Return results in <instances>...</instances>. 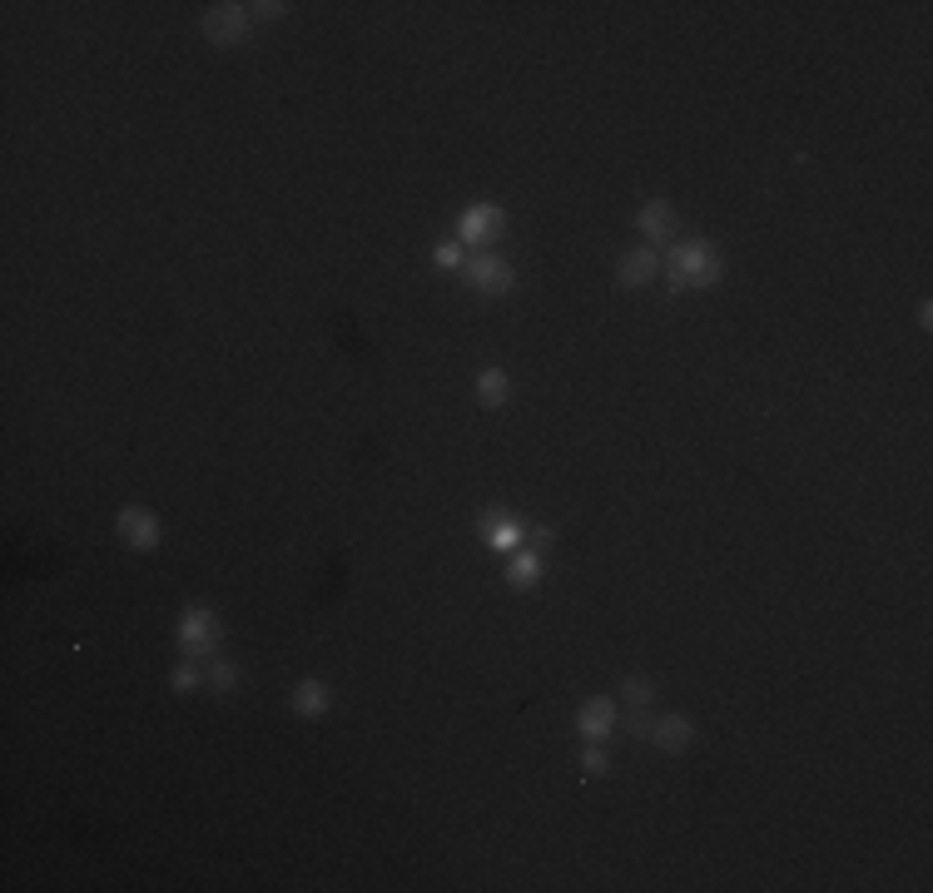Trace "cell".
<instances>
[{
	"label": "cell",
	"instance_id": "cell-1",
	"mask_svg": "<svg viewBox=\"0 0 933 893\" xmlns=\"http://www.w3.org/2000/svg\"><path fill=\"white\" fill-rule=\"evenodd\" d=\"M670 278V288L675 293H690V288H715L720 283V273H725V263H720V254H715V244H700V239H690V244H680V249H670V258L661 263Z\"/></svg>",
	"mask_w": 933,
	"mask_h": 893
},
{
	"label": "cell",
	"instance_id": "cell-2",
	"mask_svg": "<svg viewBox=\"0 0 933 893\" xmlns=\"http://www.w3.org/2000/svg\"><path fill=\"white\" fill-rule=\"evenodd\" d=\"M219 640H224V621L214 611L194 606V611L179 616V645H184V655H209Z\"/></svg>",
	"mask_w": 933,
	"mask_h": 893
},
{
	"label": "cell",
	"instance_id": "cell-3",
	"mask_svg": "<svg viewBox=\"0 0 933 893\" xmlns=\"http://www.w3.org/2000/svg\"><path fill=\"white\" fill-rule=\"evenodd\" d=\"M249 35V5H209L204 10V40L209 45H239Z\"/></svg>",
	"mask_w": 933,
	"mask_h": 893
},
{
	"label": "cell",
	"instance_id": "cell-4",
	"mask_svg": "<svg viewBox=\"0 0 933 893\" xmlns=\"http://www.w3.org/2000/svg\"><path fill=\"white\" fill-rule=\"evenodd\" d=\"M467 278H472L477 293H512L517 268H512L507 258H497V254H477L472 263H467Z\"/></svg>",
	"mask_w": 933,
	"mask_h": 893
},
{
	"label": "cell",
	"instance_id": "cell-5",
	"mask_svg": "<svg viewBox=\"0 0 933 893\" xmlns=\"http://www.w3.org/2000/svg\"><path fill=\"white\" fill-rule=\"evenodd\" d=\"M115 526H120V536L130 541L134 551H149V546H159V516L149 507H125L120 516H115Z\"/></svg>",
	"mask_w": 933,
	"mask_h": 893
},
{
	"label": "cell",
	"instance_id": "cell-6",
	"mask_svg": "<svg viewBox=\"0 0 933 893\" xmlns=\"http://www.w3.org/2000/svg\"><path fill=\"white\" fill-rule=\"evenodd\" d=\"M502 224H507V214H502L497 204H472V209L462 214L457 234H462L467 244H487V239H497V234H502Z\"/></svg>",
	"mask_w": 933,
	"mask_h": 893
},
{
	"label": "cell",
	"instance_id": "cell-7",
	"mask_svg": "<svg viewBox=\"0 0 933 893\" xmlns=\"http://www.w3.org/2000/svg\"><path fill=\"white\" fill-rule=\"evenodd\" d=\"M576 730H581V740H606L616 730V700H606V695L586 700L576 710Z\"/></svg>",
	"mask_w": 933,
	"mask_h": 893
},
{
	"label": "cell",
	"instance_id": "cell-8",
	"mask_svg": "<svg viewBox=\"0 0 933 893\" xmlns=\"http://www.w3.org/2000/svg\"><path fill=\"white\" fill-rule=\"evenodd\" d=\"M482 531H487V541H492L497 551H512V546L522 541V516H517V511H502V507H487L482 511Z\"/></svg>",
	"mask_w": 933,
	"mask_h": 893
},
{
	"label": "cell",
	"instance_id": "cell-9",
	"mask_svg": "<svg viewBox=\"0 0 933 893\" xmlns=\"http://www.w3.org/2000/svg\"><path fill=\"white\" fill-rule=\"evenodd\" d=\"M656 273H661V254L656 249H631V254L621 258V268H616L621 288H646Z\"/></svg>",
	"mask_w": 933,
	"mask_h": 893
},
{
	"label": "cell",
	"instance_id": "cell-10",
	"mask_svg": "<svg viewBox=\"0 0 933 893\" xmlns=\"http://www.w3.org/2000/svg\"><path fill=\"white\" fill-rule=\"evenodd\" d=\"M651 740H656L661 750H670V755H675V750H685V745L695 740V725H690L685 715H661V720L651 725Z\"/></svg>",
	"mask_w": 933,
	"mask_h": 893
},
{
	"label": "cell",
	"instance_id": "cell-11",
	"mask_svg": "<svg viewBox=\"0 0 933 893\" xmlns=\"http://www.w3.org/2000/svg\"><path fill=\"white\" fill-rule=\"evenodd\" d=\"M641 234H646L651 244H666L670 234H675V209H670L666 199H651V204L641 209Z\"/></svg>",
	"mask_w": 933,
	"mask_h": 893
},
{
	"label": "cell",
	"instance_id": "cell-12",
	"mask_svg": "<svg viewBox=\"0 0 933 893\" xmlns=\"http://www.w3.org/2000/svg\"><path fill=\"white\" fill-rule=\"evenodd\" d=\"M328 685L323 680H303L298 690H293V710L303 715V720H318V715H328Z\"/></svg>",
	"mask_w": 933,
	"mask_h": 893
},
{
	"label": "cell",
	"instance_id": "cell-13",
	"mask_svg": "<svg viewBox=\"0 0 933 893\" xmlns=\"http://www.w3.org/2000/svg\"><path fill=\"white\" fill-rule=\"evenodd\" d=\"M541 576H546V566H541V556H536V551H522V556H512V561H507V586H517V591H532Z\"/></svg>",
	"mask_w": 933,
	"mask_h": 893
},
{
	"label": "cell",
	"instance_id": "cell-14",
	"mask_svg": "<svg viewBox=\"0 0 933 893\" xmlns=\"http://www.w3.org/2000/svg\"><path fill=\"white\" fill-rule=\"evenodd\" d=\"M477 397H482V407H507V397H512L507 373H502V368H487V373L477 378Z\"/></svg>",
	"mask_w": 933,
	"mask_h": 893
},
{
	"label": "cell",
	"instance_id": "cell-15",
	"mask_svg": "<svg viewBox=\"0 0 933 893\" xmlns=\"http://www.w3.org/2000/svg\"><path fill=\"white\" fill-rule=\"evenodd\" d=\"M209 685H214L219 695H229V690L239 685V665H234V660H214V665H209Z\"/></svg>",
	"mask_w": 933,
	"mask_h": 893
},
{
	"label": "cell",
	"instance_id": "cell-16",
	"mask_svg": "<svg viewBox=\"0 0 933 893\" xmlns=\"http://www.w3.org/2000/svg\"><path fill=\"white\" fill-rule=\"evenodd\" d=\"M199 685H204V675H199L194 665H179V670L169 675V690H174V695H189V690H199Z\"/></svg>",
	"mask_w": 933,
	"mask_h": 893
},
{
	"label": "cell",
	"instance_id": "cell-17",
	"mask_svg": "<svg viewBox=\"0 0 933 893\" xmlns=\"http://www.w3.org/2000/svg\"><path fill=\"white\" fill-rule=\"evenodd\" d=\"M621 690H626V700H631V705H651V695H656L646 675H626V680H621Z\"/></svg>",
	"mask_w": 933,
	"mask_h": 893
},
{
	"label": "cell",
	"instance_id": "cell-18",
	"mask_svg": "<svg viewBox=\"0 0 933 893\" xmlns=\"http://www.w3.org/2000/svg\"><path fill=\"white\" fill-rule=\"evenodd\" d=\"M581 769H586V774H591V779H601V774H606V769H611V760H606V755H601V750H581Z\"/></svg>",
	"mask_w": 933,
	"mask_h": 893
},
{
	"label": "cell",
	"instance_id": "cell-19",
	"mask_svg": "<svg viewBox=\"0 0 933 893\" xmlns=\"http://www.w3.org/2000/svg\"><path fill=\"white\" fill-rule=\"evenodd\" d=\"M432 258H437V268H457L462 263V244H437Z\"/></svg>",
	"mask_w": 933,
	"mask_h": 893
},
{
	"label": "cell",
	"instance_id": "cell-20",
	"mask_svg": "<svg viewBox=\"0 0 933 893\" xmlns=\"http://www.w3.org/2000/svg\"><path fill=\"white\" fill-rule=\"evenodd\" d=\"M651 725H656V720H651V715H641V710H636V715H631V720H626V735H636V740H651Z\"/></svg>",
	"mask_w": 933,
	"mask_h": 893
},
{
	"label": "cell",
	"instance_id": "cell-21",
	"mask_svg": "<svg viewBox=\"0 0 933 893\" xmlns=\"http://www.w3.org/2000/svg\"><path fill=\"white\" fill-rule=\"evenodd\" d=\"M249 10H254V15H264V20H278L288 5H283V0H264V5H249Z\"/></svg>",
	"mask_w": 933,
	"mask_h": 893
}]
</instances>
